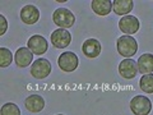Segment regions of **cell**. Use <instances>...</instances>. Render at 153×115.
I'll use <instances>...</instances> for the list:
<instances>
[{"instance_id":"obj_1","label":"cell","mask_w":153,"mask_h":115,"mask_svg":"<svg viewBox=\"0 0 153 115\" xmlns=\"http://www.w3.org/2000/svg\"><path fill=\"white\" fill-rule=\"evenodd\" d=\"M116 47H117V52L121 56H124L125 59H130V58H133L137 54L138 42L133 36L124 35V36L117 38Z\"/></svg>"},{"instance_id":"obj_2","label":"cell","mask_w":153,"mask_h":115,"mask_svg":"<svg viewBox=\"0 0 153 115\" xmlns=\"http://www.w3.org/2000/svg\"><path fill=\"white\" fill-rule=\"evenodd\" d=\"M52 21H54L56 26L66 30V28H70L74 26L75 16L66 8H57L56 10L52 13Z\"/></svg>"},{"instance_id":"obj_3","label":"cell","mask_w":153,"mask_h":115,"mask_svg":"<svg viewBox=\"0 0 153 115\" xmlns=\"http://www.w3.org/2000/svg\"><path fill=\"white\" fill-rule=\"evenodd\" d=\"M130 109L134 115H149L152 110V102L147 96L138 95L131 99Z\"/></svg>"},{"instance_id":"obj_4","label":"cell","mask_w":153,"mask_h":115,"mask_svg":"<svg viewBox=\"0 0 153 115\" xmlns=\"http://www.w3.org/2000/svg\"><path fill=\"white\" fill-rule=\"evenodd\" d=\"M78 64H79L78 56L71 51L63 52V54L59 56V59H57V65H59V68L63 72H66V73L74 72L76 68H78Z\"/></svg>"},{"instance_id":"obj_5","label":"cell","mask_w":153,"mask_h":115,"mask_svg":"<svg viewBox=\"0 0 153 115\" xmlns=\"http://www.w3.org/2000/svg\"><path fill=\"white\" fill-rule=\"evenodd\" d=\"M51 63L47 59H37L31 65V74L36 79H44L51 73Z\"/></svg>"},{"instance_id":"obj_6","label":"cell","mask_w":153,"mask_h":115,"mask_svg":"<svg viewBox=\"0 0 153 115\" xmlns=\"http://www.w3.org/2000/svg\"><path fill=\"white\" fill-rule=\"evenodd\" d=\"M71 42V33L64 28H57L51 33V44L56 49H65Z\"/></svg>"},{"instance_id":"obj_7","label":"cell","mask_w":153,"mask_h":115,"mask_svg":"<svg viewBox=\"0 0 153 115\" xmlns=\"http://www.w3.org/2000/svg\"><path fill=\"white\" fill-rule=\"evenodd\" d=\"M140 23L139 19L134 16H125L119 21V28L123 33H126L128 36H131L139 31Z\"/></svg>"},{"instance_id":"obj_8","label":"cell","mask_w":153,"mask_h":115,"mask_svg":"<svg viewBox=\"0 0 153 115\" xmlns=\"http://www.w3.org/2000/svg\"><path fill=\"white\" fill-rule=\"evenodd\" d=\"M27 46L35 55H42L45 54L49 49V44H47V40L41 36V35H33L30 37V40L27 42Z\"/></svg>"},{"instance_id":"obj_9","label":"cell","mask_w":153,"mask_h":115,"mask_svg":"<svg viewBox=\"0 0 153 115\" xmlns=\"http://www.w3.org/2000/svg\"><path fill=\"white\" fill-rule=\"evenodd\" d=\"M138 73V64L133 59H124L119 64V74L125 79H131Z\"/></svg>"},{"instance_id":"obj_10","label":"cell","mask_w":153,"mask_h":115,"mask_svg":"<svg viewBox=\"0 0 153 115\" xmlns=\"http://www.w3.org/2000/svg\"><path fill=\"white\" fill-rule=\"evenodd\" d=\"M21 19L26 25H35L40 19V10L35 5H25L21 9Z\"/></svg>"},{"instance_id":"obj_11","label":"cell","mask_w":153,"mask_h":115,"mask_svg":"<svg viewBox=\"0 0 153 115\" xmlns=\"http://www.w3.org/2000/svg\"><path fill=\"white\" fill-rule=\"evenodd\" d=\"M101 50H102V46L100 44V41L96 40V38H88V40H85L82 45L83 54L87 58H91V59L97 58L100 54H101Z\"/></svg>"},{"instance_id":"obj_12","label":"cell","mask_w":153,"mask_h":115,"mask_svg":"<svg viewBox=\"0 0 153 115\" xmlns=\"http://www.w3.org/2000/svg\"><path fill=\"white\" fill-rule=\"evenodd\" d=\"M33 52L28 47H19L14 55V61L19 68H26L33 61Z\"/></svg>"},{"instance_id":"obj_13","label":"cell","mask_w":153,"mask_h":115,"mask_svg":"<svg viewBox=\"0 0 153 115\" xmlns=\"http://www.w3.org/2000/svg\"><path fill=\"white\" fill-rule=\"evenodd\" d=\"M26 109L31 113H40L45 108V100L40 95H30L25 101Z\"/></svg>"},{"instance_id":"obj_14","label":"cell","mask_w":153,"mask_h":115,"mask_svg":"<svg viewBox=\"0 0 153 115\" xmlns=\"http://www.w3.org/2000/svg\"><path fill=\"white\" fill-rule=\"evenodd\" d=\"M138 64V72L140 74H151L153 73V54H143L137 61Z\"/></svg>"},{"instance_id":"obj_15","label":"cell","mask_w":153,"mask_h":115,"mask_svg":"<svg viewBox=\"0 0 153 115\" xmlns=\"http://www.w3.org/2000/svg\"><path fill=\"white\" fill-rule=\"evenodd\" d=\"M91 7H92V10L97 14V16L105 17L111 13L112 1H110V0H92Z\"/></svg>"},{"instance_id":"obj_16","label":"cell","mask_w":153,"mask_h":115,"mask_svg":"<svg viewBox=\"0 0 153 115\" xmlns=\"http://www.w3.org/2000/svg\"><path fill=\"white\" fill-rule=\"evenodd\" d=\"M133 8V0H114L112 1V9L115 14H117V16H128V13H130Z\"/></svg>"},{"instance_id":"obj_17","label":"cell","mask_w":153,"mask_h":115,"mask_svg":"<svg viewBox=\"0 0 153 115\" xmlns=\"http://www.w3.org/2000/svg\"><path fill=\"white\" fill-rule=\"evenodd\" d=\"M139 87L143 92L153 93V74H144L142 75L139 81Z\"/></svg>"},{"instance_id":"obj_18","label":"cell","mask_w":153,"mask_h":115,"mask_svg":"<svg viewBox=\"0 0 153 115\" xmlns=\"http://www.w3.org/2000/svg\"><path fill=\"white\" fill-rule=\"evenodd\" d=\"M13 61V52L7 47H0V66L5 68Z\"/></svg>"},{"instance_id":"obj_19","label":"cell","mask_w":153,"mask_h":115,"mask_svg":"<svg viewBox=\"0 0 153 115\" xmlns=\"http://www.w3.org/2000/svg\"><path fill=\"white\" fill-rule=\"evenodd\" d=\"M0 115H21V109L14 102H7L0 109Z\"/></svg>"},{"instance_id":"obj_20","label":"cell","mask_w":153,"mask_h":115,"mask_svg":"<svg viewBox=\"0 0 153 115\" xmlns=\"http://www.w3.org/2000/svg\"><path fill=\"white\" fill-rule=\"evenodd\" d=\"M0 22H1V31H0V36H3L4 33L7 32V28H8V22H7V19H5V17L3 16H0Z\"/></svg>"},{"instance_id":"obj_21","label":"cell","mask_w":153,"mask_h":115,"mask_svg":"<svg viewBox=\"0 0 153 115\" xmlns=\"http://www.w3.org/2000/svg\"><path fill=\"white\" fill-rule=\"evenodd\" d=\"M57 115H63V114H57Z\"/></svg>"}]
</instances>
